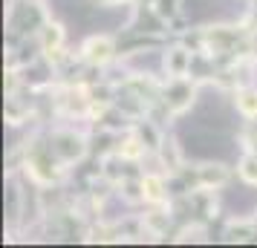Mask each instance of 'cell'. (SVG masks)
Returning a JSON list of instances; mask_svg holds the SVG:
<instances>
[{
  "mask_svg": "<svg viewBox=\"0 0 257 248\" xmlns=\"http://www.w3.org/2000/svg\"><path fill=\"white\" fill-rule=\"evenodd\" d=\"M237 104H240V110H243V113L254 116V113H257V93H240Z\"/></svg>",
  "mask_w": 257,
  "mask_h": 248,
  "instance_id": "obj_1",
  "label": "cell"
}]
</instances>
